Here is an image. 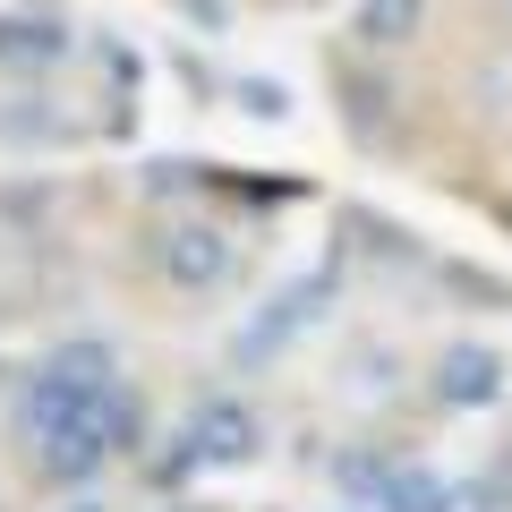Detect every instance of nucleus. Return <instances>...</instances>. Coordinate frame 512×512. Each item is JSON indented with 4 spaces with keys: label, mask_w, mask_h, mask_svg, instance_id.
<instances>
[{
    "label": "nucleus",
    "mask_w": 512,
    "mask_h": 512,
    "mask_svg": "<svg viewBox=\"0 0 512 512\" xmlns=\"http://www.w3.org/2000/svg\"><path fill=\"white\" fill-rule=\"evenodd\" d=\"M436 402H444V410H487V402H504V359L478 350V342H453V350L436 359Z\"/></svg>",
    "instance_id": "f257e3e1"
},
{
    "label": "nucleus",
    "mask_w": 512,
    "mask_h": 512,
    "mask_svg": "<svg viewBox=\"0 0 512 512\" xmlns=\"http://www.w3.org/2000/svg\"><path fill=\"white\" fill-rule=\"evenodd\" d=\"M419 26H427V0H367L359 9V43L367 52H402Z\"/></svg>",
    "instance_id": "f03ea898"
},
{
    "label": "nucleus",
    "mask_w": 512,
    "mask_h": 512,
    "mask_svg": "<svg viewBox=\"0 0 512 512\" xmlns=\"http://www.w3.org/2000/svg\"><path fill=\"white\" fill-rule=\"evenodd\" d=\"M444 495H453V487H444L436 470H393L376 504H384V512H444Z\"/></svg>",
    "instance_id": "7ed1b4c3"
}]
</instances>
